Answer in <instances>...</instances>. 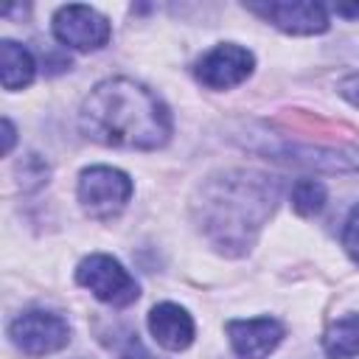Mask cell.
<instances>
[{"label": "cell", "mask_w": 359, "mask_h": 359, "mask_svg": "<svg viewBox=\"0 0 359 359\" xmlns=\"http://www.w3.org/2000/svg\"><path fill=\"white\" fill-rule=\"evenodd\" d=\"M79 126L95 143L151 151L168 143L171 112L149 87L132 79H107L81 101Z\"/></svg>", "instance_id": "obj_2"}, {"label": "cell", "mask_w": 359, "mask_h": 359, "mask_svg": "<svg viewBox=\"0 0 359 359\" xmlns=\"http://www.w3.org/2000/svg\"><path fill=\"white\" fill-rule=\"evenodd\" d=\"M76 283L90 289L95 300H101L107 306H118V309L135 303L140 294L137 280L123 269V264L104 252L87 255L76 266Z\"/></svg>", "instance_id": "obj_4"}, {"label": "cell", "mask_w": 359, "mask_h": 359, "mask_svg": "<svg viewBox=\"0 0 359 359\" xmlns=\"http://www.w3.org/2000/svg\"><path fill=\"white\" fill-rule=\"evenodd\" d=\"M11 146H14V123L8 118H3V151L8 154Z\"/></svg>", "instance_id": "obj_17"}, {"label": "cell", "mask_w": 359, "mask_h": 359, "mask_svg": "<svg viewBox=\"0 0 359 359\" xmlns=\"http://www.w3.org/2000/svg\"><path fill=\"white\" fill-rule=\"evenodd\" d=\"M337 90H339L342 98H348L353 107H359V76H345Z\"/></svg>", "instance_id": "obj_15"}, {"label": "cell", "mask_w": 359, "mask_h": 359, "mask_svg": "<svg viewBox=\"0 0 359 359\" xmlns=\"http://www.w3.org/2000/svg\"><path fill=\"white\" fill-rule=\"evenodd\" d=\"M252 67H255V59L247 48H241L236 42H222V45L210 48L208 53H202V59L194 67V76L199 84H205L210 90H230V87H238L241 81H247Z\"/></svg>", "instance_id": "obj_7"}, {"label": "cell", "mask_w": 359, "mask_h": 359, "mask_svg": "<svg viewBox=\"0 0 359 359\" xmlns=\"http://www.w3.org/2000/svg\"><path fill=\"white\" fill-rule=\"evenodd\" d=\"M8 337L25 356H48L70 342V325L53 311L31 309L11 320Z\"/></svg>", "instance_id": "obj_5"}, {"label": "cell", "mask_w": 359, "mask_h": 359, "mask_svg": "<svg viewBox=\"0 0 359 359\" xmlns=\"http://www.w3.org/2000/svg\"><path fill=\"white\" fill-rule=\"evenodd\" d=\"M250 11L286 34L314 36L328 31V14L320 3H250Z\"/></svg>", "instance_id": "obj_9"}, {"label": "cell", "mask_w": 359, "mask_h": 359, "mask_svg": "<svg viewBox=\"0 0 359 359\" xmlns=\"http://www.w3.org/2000/svg\"><path fill=\"white\" fill-rule=\"evenodd\" d=\"M132 180L129 174H123L121 168L112 165H90L79 174V185H76V196L81 202V210L90 219H115L126 202L132 199Z\"/></svg>", "instance_id": "obj_3"}, {"label": "cell", "mask_w": 359, "mask_h": 359, "mask_svg": "<svg viewBox=\"0 0 359 359\" xmlns=\"http://www.w3.org/2000/svg\"><path fill=\"white\" fill-rule=\"evenodd\" d=\"M34 73H36V62H34V53L14 42V39H3L0 42V79H3V87L6 90H22L34 81Z\"/></svg>", "instance_id": "obj_11"}, {"label": "cell", "mask_w": 359, "mask_h": 359, "mask_svg": "<svg viewBox=\"0 0 359 359\" xmlns=\"http://www.w3.org/2000/svg\"><path fill=\"white\" fill-rule=\"evenodd\" d=\"M342 247L345 252L351 255V261L359 266V205L351 208L348 219H345V227H342Z\"/></svg>", "instance_id": "obj_14"}, {"label": "cell", "mask_w": 359, "mask_h": 359, "mask_svg": "<svg viewBox=\"0 0 359 359\" xmlns=\"http://www.w3.org/2000/svg\"><path fill=\"white\" fill-rule=\"evenodd\" d=\"M230 348L238 359H266L283 339L286 328L275 317H250V320H230L224 325Z\"/></svg>", "instance_id": "obj_8"}, {"label": "cell", "mask_w": 359, "mask_h": 359, "mask_svg": "<svg viewBox=\"0 0 359 359\" xmlns=\"http://www.w3.org/2000/svg\"><path fill=\"white\" fill-rule=\"evenodd\" d=\"M149 331L165 351H185L194 342V320L177 303H157L149 311Z\"/></svg>", "instance_id": "obj_10"}, {"label": "cell", "mask_w": 359, "mask_h": 359, "mask_svg": "<svg viewBox=\"0 0 359 359\" xmlns=\"http://www.w3.org/2000/svg\"><path fill=\"white\" fill-rule=\"evenodd\" d=\"M325 185L317 180H297L292 185V208L300 216H314L325 208Z\"/></svg>", "instance_id": "obj_13"}, {"label": "cell", "mask_w": 359, "mask_h": 359, "mask_svg": "<svg viewBox=\"0 0 359 359\" xmlns=\"http://www.w3.org/2000/svg\"><path fill=\"white\" fill-rule=\"evenodd\" d=\"M334 11L342 14V17H359V6H337Z\"/></svg>", "instance_id": "obj_18"}, {"label": "cell", "mask_w": 359, "mask_h": 359, "mask_svg": "<svg viewBox=\"0 0 359 359\" xmlns=\"http://www.w3.org/2000/svg\"><path fill=\"white\" fill-rule=\"evenodd\" d=\"M280 199V180L252 171L227 168L210 174L191 202L194 222L222 255H244Z\"/></svg>", "instance_id": "obj_1"}, {"label": "cell", "mask_w": 359, "mask_h": 359, "mask_svg": "<svg viewBox=\"0 0 359 359\" xmlns=\"http://www.w3.org/2000/svg\"><path fill=\"white\" fill-rule=\"evenodd\" d=\"M50 28H53V36L73 50H98L109 42V34H112L109 20L101 11L81 3L62 6L53 14Z\"/></svg>", "instance_id": "obj_6"}, {"label": "cell", "mask_w": 359, "mask_h": 359, "mask_svg": "<svg viewBox=\"0 0 359 359\" xmlns=\"http://www.w3.org/2000/svg\"><path fill=\"white\" fill-rule=\"evenodd\" d=\"M323 351L331 359L359 356V314H345L334 320L323 334Z\"/></svg>", "instance_id": "obj_12"}, {"label": "cell", "mask_w": 359, "mask_h": 359, "mask_svg": "<svg viewBox=\"0 0 359 359\" xmlns=\"http://www.w3.org/2000/svg\"><path fill=\"white\" fill-rule=\"evenodd\" d=\"M121 359H151V356H149V351L135 339V342H129V348L121 353Z\"/></svg>", "instance_id": "obj_16"}]
</instances>
